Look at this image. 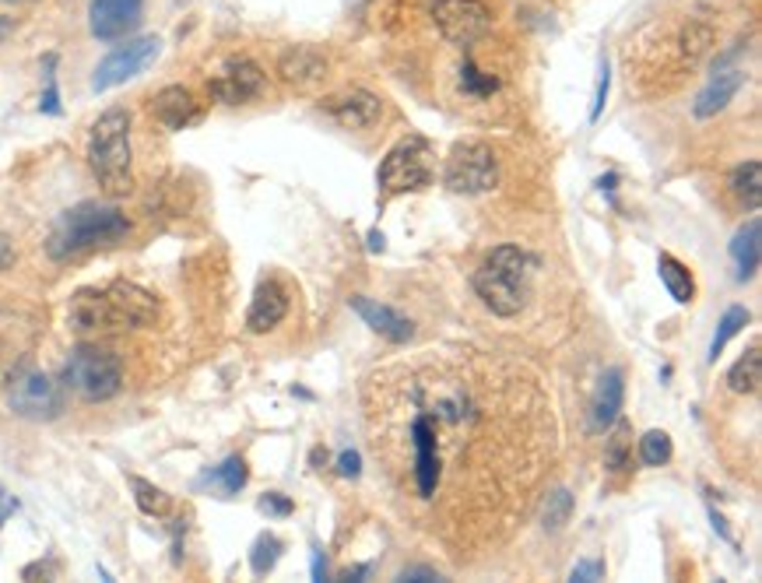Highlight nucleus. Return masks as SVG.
<instances>
[{"mask_svg":"<svg viewBox=\"0 0 762 583\" xmlns=\"http://www.w3.org/2000/svg\"><path fill=\"white\" fill-rule=\"evenodd\" d=\"M398 580H411V583H432V580H443L436 570H429V566H408V570H401L398 573Z\"/></svg>","mask_w":762,"mask_h":583,"instance_id":"37","label":"nucleus"},{"mask_svg":"<svg viewBox=\"0 0 762 583\" xmlns=\"http://www.w3.org/2000/svg\"><path fill=\"white\" fill-rule=\"evenodd\" d=\"M443 183L453 194H488L500 183V162L496 152L482 141H461L453 144L446 158Z\"/></svg>","mask_w":762,"mask_h":583,"instance_id":"8","label":"nucleus"},{"mask_svg":"<svg viewBox=\"0 0 762 583\" xmlns=\"http://www.w3.org/2000/svg\"><path fill=\"white\" fill-rule=\"evenodd\" d=\"M131 489H134V503L141 513H148V516H169L173 513V495L162 492L158 485L144 482V478H131Z\"/></svg>","mask_w":762,"mask_h":583,"instance_id":"26","label":"nucleus"},{"mask_svg":"<svg viewBox=\"0 0 762 583\" xmlns=\"http://www.w3.org/2000/svg\"><path fill=\"white\" fill-rule=\"evenodd\" d=\"M569 516H573V495L566 489H555L548 492L545 499V510H542V520H545V528L548 531H563L569 524Z\"/></svg>","mask_w":762,"mask_h":583,"instance_id":"29","label":"nucleus"},{"mask_svg":"<svg viewBox=\"0 0 762 583\" xmlns=\"http://www.w3.org/2000/svg\"><path fill=\"white\" fill-rule=\"evenodd\" d=\"M313 464H327V450H313Z\"/></svg>","mask_w":762,"mask_h":583,"instance_id":"44","label":"nucleus"},{"mask_svg":"<svg viewBox=\"0 0 762 583\" xmlns=\"http://www.w3.org/2000/svg\"><path fill=\"white\" fill-rule=\"evenodd\" d=\"M608 89H611V74H608V60H601L597 68V89H594V106H590V120H601L605 102H608Z\"/></svg>","mask_w":762,"mask_h":583,"instance_id":"33","label":"nucleus"},{"mask_svg":"<svg viewBox=\"0 0 762 583\" xmlns=\"http://www.w3.org/2000/svg\"><path fill=\"white\" fill-rule=\"evenodd\" d=\"M461 89H464V95H471V99H485V95H492V92L500 89V78H492L488 71H482V68L471 64V60H464V68H461Z\"/></svg>","mask_w":762,"mask_h":583,"instance_id":"31","label":"nucleus"},{"mask_svg":"<svg viewBox=\"0 0 762 583\" xmlns=\"http://www.w3.org/2000/svg\"><path fill=\"white\" fill-rule=\"evenodd\" d=\"M369 249H383V236L380 233H369Z\"/></svg>","mask_w":762,"mask_h":583,"instance_id":"43","label":"nucleus"},{"mask_svg":"<svg viewBox=\"0 0 762 583\" xmlns=\"http://www.w3.org/2000/svg\"><path fill=\"white\" fill-rule=\"evenodd\" d=\"M759 254H762V222L752 218L749 225H741L731 239V260H734V278L749 282L759 270Z\"/></svg>","mask_w":762,"mask_h":583,"instance_id":"20","label":"nucleus"},{"mask_svg":"<svg viewBox=\"0 0 762 583\" xmlns=\"http://www.w3.org/2000/svg\"><path fill=\"white\" fill-rule=\"evenodd\" d=\"M8 405L18 419H32V422H50L64 411V393L53 377L39 369H22L14 372L8 383Z\"/></svg>","mask_w":762,"mask_h":583,"instance_id":"9","label":"nucleus"},{"mask_svg":"<svg viewBox=\"0 0 762 583\" xmlns=\"http://www.w3.org/2000/svg\"><path fill=\"white\" fill-rule=\"evenodd\" d=\"M323 71H327V60L313 47H292L278 60V74L288 85H313Z\"/></svg>","mask_w":762,"mask_h":583,"instance_id":"21","label":"nucleus"},{"mask_svg":"<svg viewBox=\"0 0 762 583\" xmlns=\"http://www.w3.org/2000/svg\"><path fill=\"white\" fill-rule=\"evenodd\" d=\"M11 29H14L11 18H0V39H8V35H11Z\"/></svg>","mask_w":762,"mask_h":583,"instance_id":"42","label":"nucleus"},{"mask_svg":"<svg viewBox=\"0 0 762 583\" xmlns=\"http://www.w3.org/2000/svg\"><path fill=\"white\" fill-rule=\"evenodd\" d=\"M605 464L611 471L629 468V422H622V419H615V432H611L608 450H605Z\"/></svg>","mask_w":762,"mask_h":583,"instance_id":"32","label":"nucleus"},{"mask_svg":"<svg viewBox=\"0 0 762 583\" xmlns=\"http://www.w3.org/2000/svg\"><path fill=\"white\" fill-rule=\"evenodd\" d=\"M320 110L344 131H365V127H373V123L380 120L383 102L373 92H365V89H344L338 95H327L320 102Z\"/></svg>","mask_w":762,"mask_h":583,"instance_id":"13","label":"nucleus"},{"mask_svg":"<svg viewBox=\"0 0 762 583\" xmlns=\"http://www.w3.org/2000/svg\"><path fill=\"white\" fill-rule=\"evenodd\" d=\"M749 320H752V314H749L745 306H731L728 314L720 317V324H717V335H713V341H710V356H707V359H710V362H717V359H720V351L728 348V341H731V338H734L738 330L745 327Z\"/></svg>","mask_w":762,"mask_h":583,"instance_id":"27","label":"nucleus"},{"mask_svg":"<svg viewBox=\"0 0 762 583\" xmlns=\"http://www.w3.org/2000/svg\"><path fill=\"white\" fill-rule=\"evenodd\" d=\"M158 53H162V39L158 35H144V39H134V43H127V47H116L95 68L92 89L95 92H110V89L123 85V81L144 74L158 60Z\"/></svg>","mask_w":762,"mask_h":583,"instance_id":"11","label":"nucleus"},{"mask_svg":"<svg viewBox=\"0 0 762 583\" xmlns=\"http://www.w3.org/2000/svg\"><path fill=\"white\" fill-rule=\"evenodd\" d=\"M158 303L152 292L131 282H113L106 288H85L71 299V327L78 335H99V330H131L152 324Z\"/></svg>","mask_w":762,"mask_h":583,"instance_id":"2","label":"nucleus"},{"mask_svg":"<svg viewBox=\"0 0 762 583\" xmlns=\"http://www.w3.org/2000/svg\"><path fill=\"white\" fill-rule=\"evenodd\" d=\"M11 264H14V243H11V236L0 233V270H8Z\"/></svg>","mask_w":762,"mask_h":583,"instance_id":"39","label":"nucleus"},{"mask_svg":"<svg viewBox=\"0 0 762 583\" xmlns=\"http://www.w3.org/2000/svg\"><path fill=\"white\" fill-rule=\"evenodd\" d=\"M569 580H573V583L605 580V562H601V559H584V562H576V566L569 570Z\"/></svg>","mask_w":762,"mask_h":583,"instance_id":"34","label":"nucleus"},{"mask_svg":"<svg viewBox=\"0 0 762 583\" xmlns=\"http://www.w3.org/2000/svg\"><path fill=\"white\" fill-rule=\"evenodd\" d=\"M260 513H267V516H288V513H292V499L281 495V492H267L260 499Z\"/></svg>","mask_w":762,"mask_h":583,"instance_id":"35","label":"nucleus"},{"mask_svg":"<svg viewBox=\"0 0 762 583\" xmlns=\"http://www.w3.org/2000/svg\"><path fill=\"white\" fill-rule=\"evenodd\" d=\"M380 191L383 197H398L408 191H422L432 183V144L419 134L404 137L387 152L380 165Z\"/></svg>","mask_w":762,"mask_h":583,"instance_id":"7","label":"nucleus"},{"mask_svg":"<svg viewBox=\"0 0 762 583\" xmlns=\"http://www.w3.org/2000/svg\"><path fill=\"white\" fill-rule=\"evenodd\" d=\"M127 233H131L127 215L116 212V207H110V204L89 201V204H78L56 218L50 243H47V254L53 260H71L78 254H85V249L110 246Z\"/></svg>","mask_w":762,"mask_h":583,"instance_id":"3","label":"nucleus"},{"mask_svg":"<svg viewBox=\"0 0 762 583\" xmlns=\"http://www.w3.org/2000/svg\"><path fill=\"white\" fill-rule=\"evenodd\" d=\"M141 11H144V0H92V8H89L92 35L106 39V43L123 39L137 29Z\"/></svg>","mask_w":762,"mask_h":583,"instance_id":"14","label":"nucleus"},{"mask_svg":"<svg viewBox=\"0 0 762 583\" xmlns=\"http://www.w3.org/2000/svg\"><path fill=\"white\" fill-rule=\"evenodd\" d=\"M338 474H341V478H359V474H362V457H359L356 450H344V453L338 457Z\"/></svg>","mask_w":762,"mask_h":583,"instance_id":"36","label":"nucleus"},{"mask_svg":"<svg viewBox=\"0 0 762 583\" xmlns=\"http://www.w3.org/2000/svg\"><path fill=\"white\" fill-rule=\"evenodd\" d=\"M745 89V71H717L710 81H707V89L696 95V106H692V113L699 116V120H710V116H717L720 110H728L731 106V99Z\"/></svg>","mask_w":762,"mask_h":583,"instance_id":"18","label":"nucleus"},{"mask_svg":"<svg viewBox=\"0 0 762 583\" xmlns=\"http://www.w3.org/2000/svg\"><path fill=\"white\" fill-rule=\"evenodd\" d=\"M89 165L99 186L113 197L134 191V170H131V113L127 110H106L89 131Z\"/></svg>","mask_w":762,"mask_h":583,"instance_id":"5","label":"nucleus"},{"mask_svg":"<svg viewBox=\"0 0 762 583\" xmlns=\"http://www.w3.org/2000/svg\"><path fill=\"white\" fill-rule=\"evenodd\" d=\"M264 92V71L254 64V60H229L212 81H208V95L222 106H243V102H250Z\"/></svg>","mask_w":762,"mask_h":583,"instance_id":"12","label":"nucleus"},{"mask_svg":"<svg viewBox=\"0 0 762 583\" xmlns=\"http://www.w3.org/2000/svg\"><path fill=\"white\" fill-rule=\"evenodd\" d=\"M152 113H155V120L162 123V127H169V131H183V127H190V123L200 120V106H197L194 92L183 89V85L162 89L152 99Z\"/></svg>","mask_w":762,"mask_h":583,"instance_id":"17","label":"nucleus"},{"mask_svg":"<svg viewBox=\"0 0 762 583\" xmlns=\"http://www.w3.org/2000/svg\"><path fill=\"white\" fill-rule=\"evenodd\" d=\"M278 559H281V541L275 534H260L254 541V549H250V566L257 576H267L275 566H278Z\"/></svg>","mask_w":762,"mask_h":583,"instance_id":"30","label":"nucleus"},{"mask_svg":"<svg viewBox=\"0 0 762 583\" xmlns=\"http://www.w3.org/2000/svg\"><path fill=\"white\" fill-rule=\"evenodd\" d=\"M14 513H18V499H14L4 485H0V528H4Z\"/></svg>","mask_w":762,"mask_h":583,"instance_id":"38","label":"nucleus"},{"mask_svg":"<svg viewBox=\"0 0 762 583\" xmlns=\"http://www.w3.org/2000/svg\"><path fill=\"white\" fill-rule=\"evenodd\" d=\"M432 22L440 35L453 47H475L478 39L492 32V8L485 0H436L432 4Z\"/></svg>","mask_w":762,"mask_h":583,"instance_id":"10","label":"nucleus"},{"mask_svg":"<svg viewBox=\"0 0 762 583\" xmlns=\"http://www.w3.org/2000/svg\"><path fill=\"white\" fill-rule=\"evenodd\" d=\"M640 461L647 468H665L671 461V436L661 429H650L640 440Z\"/></svg>","mask_w":762,"mask_h":583,"instance_id":"28","label":"nucleus"},{"mask_svg":"<svg viewBox=\"0 0 762 583\" xmlns=\"http://www.w3.org/2000/svg\"><path fill=\"white\" fill-rule=\"evenodd\" d=\"M531 275H534L531 254H524L521 246H496L488 260L475 270V292L492 314L509 320V317H521V309L531 299Z\"/></svg>","mask_w":762,"mask_h":583,"instance_id":"4","label":"nucleus"},{"mask_svg":"<svg viewBox=\"0 0 762 583\" xmlns=\"http://www.w3.org/2000/svg\"><path fill=\"white\" fill-rule=\"evenodd\" d=\"M365 426L377 461L408 474V495L443 513L432 531L488 538L524 510L555 447L538 380L485 351H422L369 372Z\"/></svg>","mask_w":762,"mask_h":583,"instance_id":"1","label":"nucleus"},{"mask_svg":"<svg viewBox=\"0 0 762 583\" xmlns=\"http://www.w3.org/2000/svg\"><path fill=\"white\" fill-rule=\"evenodd\" d=\"M759 383H762V356H759V348H749L745 356L731 366L728 387L734 393H759Z\"/></svg>","mask_w":762,"mask_h":583,"instance_id":"24","label":"nucleus"},{"mask_svg":"<svg viewBox=\"0 0 762 583\" xmlns=\"http://www.w3.org/2000/svg\"><path fill=\"white\" fill-rule=\"evenodd\" d=\"M657 275H661L665 288H668V296L678 303V306H689L696 299V282H692V270L671 257V254H661L657 257Z\"/></svg>","mask_w":762,"mask_h":583,"instance_id":"22","label":"nucleus"},{"mask_svg":"<svg viewBox=\"0 0 762 583\" xmlns=\"http://www.w3.org/2000/svg\"><path fill=\"white\" fill-rule=\"evenodd\" d=\"M64 383L78 393L81 401H110L120 393L123 383V362L113 356L110 348L99 345H81L71 351L68 369H64Z\"/></svg>","mask_w":762,"mask_h":583,"instance_id":"6","label":"nucleus"},{"mask_svg":"<svg viewBox=\"0 0 762 583\" xmlns=\"http://www.w3.org/2000/svg\"><path fill=\"white\" fill-rule=\"evenodd\" d=\"M313 580H327V562H323V552H320V545H313Z\"/></svg>","mask_w":762,"mask_h":583,"instance_id":"40","label":"nucleus"},{"mask_svg":"<svg viewBox=\"0 0 762 583\" xmlns=\"http://www.w3.org/2000/svg\"><path fill=\"white\" fill-rule=\"evenodd\" d=\"M731 194L749 207V212H759L762 204V165L752 158L745 165H738L731 173Z\"/></svg>","mask_w":762,"mask_h":583,"instance_id":"23","label":"nucleus"},{"mask_svg":"<svg viewBox=\"0 0 762 583\" xmlns=\"http://www.w3.org/2000/svg\"><path fill=\"white\" fill-rule=\"evenodd\" d=\"M352 309L365 320V327H373L380 338H387L390 345H408L415 338V324H411L404 314H398L394 306L365 299V296H352Z\"/></svg>","mask_w":762,"mask_h":583,"instance_id":"15","label":"nucleus"},{"mask_svg":"<svg viewBox=\"0 0 762 583\" xmlns=\"http://www.w3.org/2000/svg\"><path fill=\"white\" fill-rule=\"evenodd\" d=\"M246 478H250V471H246L243 457H229V461H222L215 471L204 474V485H215L222 495H236L246 485Z\"/></svg>","mask_w":762,"mask_h":583,"instance_id":"25","label":"nucleus"},{"mask_svg":"<svg viewBox=\"0 0 762 583\" xmlns=\"http://www.w3.org/2000/svg\"><path fill=\"white\" fill-rule=\"evenodd\" d=\"M622 401H626V380H622V369H608L605 377H601V383H597V390H594L590 426H594L597 432L608 429L615 419H619Z\"/></svg>","mask_w":762,"mask_h":583,"instance_id":"19","label":"nucleus"},{"mask_svg":"<svg viewBox=\"0 0 762 583\" xmlns=\"http://www.w3.org/2000/svg\"><path fill=\"white\" fill-rule=\"evenodd\" d=\"M288 314V292L278 282H260L254 292V303H250V314H246V327L254 330V335H267V330H275Z\"/></svg>","mask_w":762,"mask_h":583,"instance_id":"16","label":"nucleus"},{"mask_svg":"<svg viewBox=\"0 0 762 583\" xmlns=\"http://www.w3.org/2000/svg\"><path fill=\"white\" fill-rule=\"evenodd\" d=\"M710 520H713V528L720 531V538H728V541H731V531H728V524H724V516H720L717 510H710Z\"/></svg>","mask_w":762,"mask_h":583,"instance_id":"41","label":"nucleus"}]
</instances>
